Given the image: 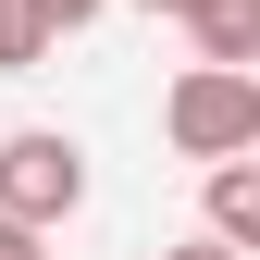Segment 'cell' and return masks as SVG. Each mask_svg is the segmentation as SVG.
<instances>
[{"label": "cell", "mask_w": 260, "mask_h": 260, "mask_svg": "<svg viewBox=\"0 0 260 260\" xmlns=\"http://www.w3.org/2000/svg\"><path fill=\"white\" fill-rule=\"evenodd\" d=\"M87 13H100V0H38V25H50V38H62V25H87Z\"/></svg>", "instance_id": "obj_6"}, {"label": "cell", "mask_w": 260, "mask_h": 260, "mask_svg": "<svg viewBox=\"0 0 260 260\" xmlns=\"http://www.w3.org/2000/svg\"><path fill=\"white\" fill-rule=\"evenodd\" d=\"M161 260H248V248H223V236H186V248H161Z\"/></svg>", "instance_id": "obj_7"}, {"label": "cell", "mask_w": 260, "mask_h": 260, "mask_svg": "<svg viewBox=\"0 0 260 260\" xmlns=\"http://www.w3.org/2000/svg\"><path fill=\"white\" fill-rule=\"evenodd\" d=\"M149 13H199V0H149Z\"/></svg>", "instance_id": "obj_9"}, {"label": "cell", "mask_w": 260, "mask_h": 260, "mask_svg": "<svg viewBox=\"0 0 260 260\" xmlns=\"http://www.w3.org/2000/svg\"><path fill=\"white\" fill-rule=\"evenodd\" d=\"M0 260H38V236H25V223H13V211H0Z\"/></svg>", "instance_id": "obj_8"}, {"label": "cell", "mask_w": 260, "mask_h": 260, "mask_svg": "<svg viewBox=\"0 0 260 260\" xmlns=\"http://www.w3.org/2000/svg\"><path fill=\"white\" fill-rule=\"evenodd\" d=\"M161 124H174L186 161H236V149H260V62H199V75L161 100Z\"/></svg>", "instance_id": "obj_1"}, {"label": "cell", "mask_w": 260, "mask_h": 260, "mask_svg": "<svg viewBox=\"0 0 260 260\" xmlns=\"http://www.w3.org/2000/svg\"><path fill=\"white\" fill-rule=\"evenodd\" d=\"M199 62H260V0H199Z\"/></svg>", "instance_id": "obj_4"}, {"label": "cell", "mask_w": 260, "mask_h": 260, "mask_svg": "<svg viewBox=\"0 0 260 260\" xmlns=\"http://www.w3.org/2000/svg\"><path fill=\"white\" fill-rule=\"evenodd\" d=\"M38 50H50V25H38V0H0V75H25Z\"/></svg>", "instance_id": "obj_5"}, {"label": "cell", "mask_w": 260, "mask_h": 260, "mask_svg": "<svg viewBox=\"0 0 260 260\" xmlns=\"http://www.w3.org/2000/svg\"><path fill=\"white\" fill-rule=\"evenodd\" d=\"M0 211H13L25 236L75 223V211H87V149L62 137V124H38V137H13V149H0Z\"/></svg>", "instance_id": "obj_2"}, {"label": "cell", "mask_w": 260, "mask_h": 260, "mask_svg": "<svg viewBox=\"0 0 260 260\" xmlns=\"http://www.w3.org/2000/svg\"><path fill=\"white\" fill-rule=\"evenodd\" d=\"M211 236L223 248H260V174H248V149L211 161Z\"/></svg>", "instance_id": "obj_3"}]
</instances>
